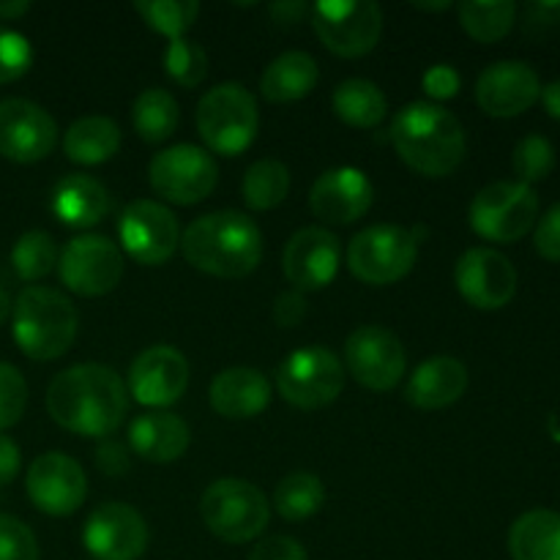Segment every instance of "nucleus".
<instances>
[{
    "instance_id": "1",
    "label": "nucleus",
    "mask_w": 560,
    "mask_h": 560,
    "mask_svg": "<svg viewBox=\"0 0 560 560\" xmlns=\"http://www.w3.org/2000/svg\"><path fill=\"white\" fill-rule=\"evenodd\" d=\"M126 408L129 397L124 377L104 364H77L49 383V416L74 435H113L124 424Z\"/></svg>"
},
{
    "instance_id": "2",
    "label": "nucleus",
    "mask_w": 560,
    "mask_h": 560,
    "mask_svg": "<svg viewBox=\"0 0 560 560\" xmlns=\"http://www.w3.org/2000/svg\"><path fill=\"white\" fill-rule=\"evenodd\" d=\"M180 252L197 271L241 279L260 266L262 235L246 213L217 211L195 219L180 235Z\"/></svg>"
},
{
    "instance_id": "3",
    "label": "nucleus",
    "mask_w": 560,
    "mask_h": 560,
    "mask_svg": "<svg viewBox=\"0 0 560 560\" xmlns=\"http://www.w3.org/2000/svg\"><path fill=\"white\" fill-rule=\"evenodd\" d=\"M392 142L399 159L427 178L454 173L465 159V131L454 113L435 102L405 104L392 120Z\"/></svg>"
},
{
    "instance_id": "4",
    "label": "nucleus",
    "mask_w": 560,
    "mask_h": 560,
    "mask_svg": "<svg viewBox=\"0 0 560 560\" xmlns=\"http://www.w3.org/2000/svg\"><path fill=\"white\" fill-rule=\"evenodd\" d=\"M11 326L16 348L27 359L55 361L74 345L80 315L63 293L33 284L16 295L11 306Z\"/></svg>"
},
{
    "instance_id": "5",
    "label": "nucleus",
    "mask_w": 560,
    "mask_h": 560,
    "mask_svg": "<svg viewBox=\"0 0 560 560\" xmlns=\"http://www.w3.org/2000/svg\"><path fill=\"white\" fill-rule=\"evenodd\" d=\"M260 113L257 102L238 82L211 88L197 104V131L213 153L238 156L255 142Z\"/></svg>"
},
{
    "instance_id": "6",
    "label": "nucleus",
    "mask_w": 560,
    "mask_h": 560,
    "mask_svg": "<svg viewBox=\"0 0 560 560\" xmlns=\"http://www.w3.org/2000/svg\"><path fill=\"white\" fill-rule=\"evenodd\" d=\"M202 523L228 545H246L266 530L271 506L262 490L246 479H219L202 492Z\"/></svg>"
},
{
    "instance_id": "7",
    "label": "nucleus",
    "mask_w": 560,
    "mask_h": 560,
    "mask_svg": "<svg viewBox=\"0 0 560 560\" xmlns=\"http://www.w3.org/2000/svg\"><path fill=\"white\" fill-rule=\"evenodd\" d=\"M470 228L495 244H514L534 230L539 219V195L520 180L485 186L470 202Z\"/></svg>"
},
{
    "instance_id": "8",
    "label": "nucleus",
    "mask_w": 560,
    "mask_h": 560,
    "mask_svg": "<svg viewBox=\"0 0 560 560\" xmlns=\"http://www.w3.org/2000/svg\"><path fill=\"white\" fill-rule=\"evenodd\" d=\"M312 25L328 52L364 58L383 33V11L372 0H320L312 5Z\"/></svg>"
},
{
    "instance_id": "9",
    "label": "nucleus",
    "mask_w": 560,
    "mask_h": 560,
    "mask_svg": "<svg viewBox=\"0 0 560 560\" xmlns=\"http://www.w3.org/2000/svg\"><path fill=\"white\" fill-rule=\"evenodd\" d=\"M416 255L419 246L413 233L394 224H375L350 241L348 268L361 282L383 288L408 277L416 266Z\"/></svg>"
},
{
    "instance_id": "10",
    "label": "nucleus",
    "mask_w": 560,
    "mask_h": 560,
    "mask_svg": "<svg viewBox=\"0 0 560 560\" xmlns=\"http://www.w3.org/2000/svg\"><path fill=\"white\" fill-rule=\"evenodd\" d=\"M277 386L284 402H290L293 408H326L342 394V361L328 348H320V345L299 348L279 364Z\"/></svg>"
},
{
    "instance_id": "11",
    "label": "nucleus",
    "mask_w": 560,
    "mask_h": 560,
    "mask_svg": "<svg viewBox=\"0 0 560 560\" xmlns=\"http://www.w3.org/2000/svg\"><path fill=\"white\" fill-rule=\"evenodd\" d=\"M153 191L175 206H197L206 200L219 180V167L206 148L173 145L159 151L148 167Z\"/></svg>"
},
{
    "instance_id": "12",
    "label": "nucleus",
    "mask_w": 560,
    "mask_h": 560,
    "mask_svg": "<svg viewBox=\"0 0 560 560\" xmlns=\"http://www.w3.org/2000/svg\"><path fill=\"white\" fill-rule=\"evenodd\" d=\"M58 271L71 293L98 299L113 293L124 279V252L104 235H80L63 246Z\"/></svg>"
},
{
    "instance_id": "13",
    "label": "nucleus",
    "mask_w": 560,
    "mask_h": 560,
    "mask_svg": "<svg viewBox=\"0 0 560 560\" xmlns=\"http://www.w3.org/2000/svg\"><path fill=\"white\" fill-rule=\"evenodd\" d=\"M120 246L140 266H162L180 244L178 219L167 206L137 200L126 206L118 222Z\"/></svg>"
},
{
    "instance_id": "14",
    "label": "nucleus",
    "mask_w": 560,
    "mask_h": 560,
    "mask_svg": "<svg viewBox=\"0 0 560 560\" xmlns=\"http://www.w3.org/2000/svg\"><path fill=\"white\" fill-rule=\"evenodd\" d=\"M348 372L372 392H388L405 375V348L394 331L383 326H361L345 342Z\"/></svg>"
},
{
    "instance_id": "15",
    "label": "nucleus",
    "mask_w": 560,
    "mask_h": 560,
    "mask_svg": "<svg viewBox=\"0 0 560 560\" xmlns=\"http://www.w3.org/2000/svg\"><path fill=\"white\" fill-rule=\"evenodd\" d=\"M27 498L38 512L49 517H69L85 503V470L69 454L47 452L33 459L25 479Z\"/></svg>"
},
{
    "instance_id": "16",
    "label": "nucleus",
    "mask_w": 560,
    "mask_h": 560,
    "mask_svg": "<svg viewBox=\"0 0 560 560\" xmlns=\"http://www.w3.org/2000/svg\"><path fill=\"white\" fill-rule=\"evenodd\" d=\"M58 145V126L52 115L27 98L0 102V156L16 164L47 159Z\"/></svg>"
},
{
    "instance_id": "17",
    "label": "nucleus",
    "mask_w": 560,
    "mask_h": 560,
    "mask_svg": "<svg viewBox=\"0 0 560 560\" xmlns=\"http://www.w3.org/2000/svg\"><path fill=\"white\" fill-rule=\"evenodd\" d=\"M454 284L470 306L481 312L503 310L517 293V271L498 249L476 246L457 260Z\"/></svg>"
},
{
    "instance_id": "18",
    "label": "nucleus",
    "mask_w": 560,
    "mask_h": 560,
    "mask_svg": "<svg viewBox=\"0 0 560 560\" xmlns=\"http://www.w3.org/2000/svg\"><path fill=\"white\" fill-rule=\"evenodd\" d=\"M148 525L126 503H104L88 517L82 541L96 560H137L148 550Z\"/></svg>"
},
{
    "instance_id": "19",
    "label": "nucleus",
    "mask_w": 560,
    "mask_h": 560,
    "mask_svg": "<svg viewBox=\"0 0 560 560\" xmlns=\"http://www.w3.org/2000/svg\"><path fill=\"white\" fill-rule=\"evenodd\" d=\"M189 386V361L173 345L142 350L129 370V394L145 408H170Z\"/></svg>"
},
{
    "instance_id": "20",
    "label": "nucleus",
    "mask_w": 560,
    "mask_h": 560,
    "mask_svg": "<svg viewBox=\"0 0 560 560\" xmlns=\"http://www.w3.org/2000/svg\"><path fill=\"white\" fill-rule=\"evenodd\" d=\"M541 96L539 74L523 60H498L476 82V104L490 118H517Z\"/></svg>"
},
{
    "instance_id": "21",
    "label": "nucleus",
    "mask_w": 560,
    "mask_h": 560,
    "mask_svg": "<svg viewBox=\"0 0 560 560\" xmlns=\"http://www.w3.org/2000/svg\"><path fill=\"white\" fill-rule=\"evenodd\" d=\"M339 257L342 246L337 235L323 228H304L284 246V277L299 293L328 288L339 271Z\"/></svg>"
},
{
    "instance_id": "22",
    "label": "nucleus",
    "mask_w": 560,
    "mask_h": 560,
    "mask_svg": "<svg viewBox=\"0 0 560 560\" xmlns=\"http://www.w3.org/2000/svg\"><path fill=\"white\" fill-rule=\"evenodd\" d=\"M370 178L359 167H334L315 180L310 208L328 224H353L372 208Z\"/></svg>"
},
{
    "instance_id": "23",
    "label": "nucleus",
    "mask_w": 560,
    "mask_h": 560,
    "mask_svg": "<svg viewBox=\"0 0 560 560\" xmlns=\"http://www.w3.org/2000/svg\"><path fill=\"white\" fill-rule=\"evenodd\" d=\"M271 402V386L266 375L252 366H230L211 383V408L222 419H255Z\"/></svg>"
},
{
    "instance_id": "24",
    "label": "nucleus",
    "mask_w": 560,
    "mask_h": 560,
    "mask_svg": "<svg viewBox=\"0 0 560 560\" xmlns=\"http://www.w3.org/2000/svg\"><path fill=\"white\" fill-rule=\"evenodd\" d=\"M468 388V370L452 355H438L416 366L405 399L421 410H443L457 402Z\"/></svg>"
},
{
    "instance_id": "25",
    "label": "nucleus",
    "mask_w": 560,
    "mask_h": 560,
    "mask_svg": "<svg viewBox=\"0 0 560 560\" xmlns=\"http://www.w3.org/2000/svg\"><path fill=\"white\" fill-rule=\"evenodd\" d=\"M189 441L191 435L184 419L164 413V410H151L131 421L129 427V446L135 448L137 457L156 465H167L184 457Z\"/></svg>"
},
{
    "instance_id": "26",
    "label": "nucleus",
    "mask_w": 560,
    "mask_h": 560,
    "mask_svg": "<svg viewBox=\"0 0 560 560\" xmlns=\"http://www.w3.org/2000/svg\"><path fill=\"white\" fill-rule=\"evenodd\" d=\"M52 211L66 228H93L109 211V191L91 175H66L52 191Z\"/></svg>"
},
{
    "instance_id": "27",
    "label": "nucleus",
    "mask_w": 560,
    "mask_h": 560,
    "mask_svg": "<svg viewBox=\"0 0 560 560\" xmlns=\"http://www.w3.org/2000/svg\"><path fill=\"white\" fill-rule=\"evenodd\" d=\"M317 77H320V69L312 55L284 52L262 71L260 93L273 104L299 102V98L310 96L312 88L317 85Z\"/></svg>"
},
{
    "instance_id": "28",
    "label": "nucleus",
    "mask_w": 560,
    "mask_h": 560,
    "mask_svg": "<svg viewBox=\"0 0 560 560\" xmlns=\"http://www.w3.org/2000/svg\"><path fill=\"white\" fill-rule=\"evenodd\" d=\"M509 552L514 560H560V514L534 509L514 520Z\"/></svg>"
},
{
    "instance_id": "29",
    "label": "nucleus",
    "mask_w": 560,
    "mask_h": 560,
    "mask_svg": "<svg viewBox=\"0 0 560 560\" xmlns=\"http://www.w3.org/2000/svg\"><path fill=\"white\" fill-rule=\"evenodd\" d=\"M120 129L115 120L104 115H88V118L74 120L63 135V153L74 164H104L118 153Z\"/></svg>"
},
{
    "instance_id": "30",
    "label": "nucleus",
    "mask_w": 560,
    "mask_h": 560,
    "mask_svg": "<svg viewBox=\"0 0 560 560\" xmlns=\"http://www.w3.org/2000/svg\"><path fill=\"white\" fill-rule=\"evenodd\" d=\"M334 113L353 129H375L386 120L388 102L381 88L370 80H345L334 91Z\"/></svg>"
},
{
    "instance_id": "31",
    "label": "nucleus",
    "mask_w": 560,
    "mask_h": 560,
    "mask_svg": "<svg viewBox=\"0 0 560 560\" xmlns=\"http://www.w3.org/2000/svg\"><path fill=\"white\" fill-rule=\"evenodd\" d=\"M178 102L170 96L162 88H148L137 96L135 107H131V120H135V131L140 135L142 142H159L170 140L178 129Z\"/></svg>"
},
{
    "instance_id": "32",
    "label": "nucleus",
    "mask_w": 560,
    "mask_h": 560,
    "mask_svg": "<svg viewBox=\"0 0 560 560\" xmlns=\"http://www.w3.org/2000/svg\"><path fill=\"white\" fill-rule=\"evenodd\" d=\"M459 25L470 38L481 44H495L514 27L517 5L512 0H465L457 5Z\"/></svg>"
},
{
    "instance_id": "33",
    "label": "nucleus",
    "mask_w": 560,
    "mask_h": 560,
    "mask_svg": "<svg viewBox=\"0 0 560 560\" xmlns=\"http://www.w3.org/2000/svg\"><path fill=\"white\" fill-rule=\"evenodd\" d=\"M323 503H326V487L315 474H306V470L284 476L273 490V509L290 523L312 517Z\"/></svg>"
},
{
    "instance_id": "34",
    "label": "nucleus",
    "mask_w": 560,
    "mask_h": 560,
    "mask_svg": "<svg viewBox=\"0 0 560 560\" xmlns=\"http://www.w3.org/2000/svg\"><path fill=\"white\" fill-rule=\"evenodd\" d=\"M290 191V173L277 159L255 162L244 175V202L252 211H271L282 206Z\"/></svg>"
},
{
    "instance_id": "35",
    "label": "nucleus",
    "mask_w": 560,
    "mask_h": 560,
    "mask_svg": "<svg viewBox=\"0 0 560 560\" xmlns=\"http://www.w3.org/2000/svg\"><path fill=\"white\" fill-rule=\"evenodd\" d=\"M60 260L58 244L49 233L44 230H27L25 235H20V241L11 249V266H14L16 277L25 279V282H38V279L47 277Z\"/></svg>"
},
{
    "instance_id": "36",
    "label": "nucleus",
    "mask_w": 560,
    "mask_h": 560,
    "mask_svg": "<svg viewBox=\"0 0 560 560\" xmlns=\"http://www.w3.org/2000/svg\"><path fill=\"white\" fill-rule=\"evenodd\" d=\"M135 9L148 27L162 33L170 42L184 38V33L195 25L197 14H200L197 0H140Z\"/></svg>"
},
{
    "instance_id": "37",
    "label": "nucleus",
    "mask_w": 560,
    "mask_h": 560,
    "mask_svg": "<svg viewBox=\"0 0 560 560\" xmlns=\"http://www.w3.org/2000/svg\"><path fill=\"white\" fill-rule=\"evenodd\" d=\"M164 71L180 88H197L208 74L206 49L189 38H175L164 49Z\"/></svg>"
},
{
    "instance_id": "38",
    "label": "nucleus",
    "mask_w": 560,
    "mask_h": 560,
    "mask_svg": "<svg viewBox=\"0 0 560 560\" xmlns=\"http://www.w3.org/2000/svg\"><path fill=\"white\" fill-rule=\"evenodd\" d=\"M514 173H517L520 184L530 186L545 180L547 175L556 167V148L547 137L541 135H528L525 140H520V145L514 148Z\"/></svg>"
},
{
    "instance_id": "39",
    "label": "nucleus",
    "mask_w": 560,
    "mask_h": 560,
    "mask_svg": "<svg viewBox=\"0 0 560 560\" xmlns=\"http://www.w3.org/2000/svg\"><path fill=\"white\" fill-rule=\"evenodd\" d=\"M27 408V383L14 364L0 361V435L20 424Z\"/></svg>"
},
{
    "instance_id": "40",
    "label": "nucleus",
    "mask_w": 560,
    "mask_h": 560,
    "mask_svg": "<svg viewBox=\"0 0 560 560\" xmlns=\"http://www.w3.org/2000/svg\"><path fill=\"white\" fill-rule=\"evenodd\" d=\"M33 63V47L22 33L0 25V85L20 80Z\"/></svg>"
},
{
    "instance_id": "41",
    "label": "nucleus",
    "mask_w": 560,
    "mask_h": 560,
    "mask_svg": "<svg viewBox=\"0 0 560 560\" xmlns=\"http://www.w3.org/2000/svg\"><path fill=\"white\" fill-rule=\"evenodd\" d=\"M0 560H38L36 536L11 514H0Z\"/></svg>"
},
{
    "instance_id": "42",
    "label": "nucleus",
    "mask_w": 560,
    "mask_h": 560,
    "mask_svg": "<svg viewBox=\"0 0 560 560\" xmlns=\"http://www.w3.org/2000/svg\"><path fill=\"white\" fill-rule=\"evenodd\" d=\"M534 246L545 260L560 262V202L539 219L534 233Z\"/></svg>"
},
{
    "instance_id": "43",
    "label": "nucleus",
    "mask_w": 560,
    "mask_h": 560,
    "mask_svg": "<svg viewBox=\"0 0 560 560\" xmlns=\"http://www.w3.org/2000/svg\"><path fill=\"white\" fill-rule=\"evenodd\" d=\"M249 560H306V550L293 536H271L252 550Z\"/></svg>"
},
{
    "instance_id": "44",
    "label": "nucleus",
    "mask_w": 560,
    "mask_h": 560,
    "mask_svg": "<svg viewBox=\"0 0 560 560\" xmlns=\"http://www.w3.org/2000/svg\"><path fill=\"white\" fill-rule=\"evenodd\" d=\"M421 85H424L427 96L438 98V102H446V98L457 96L459 93V74L446 63L432 66V69L424 74V82H421Z\"/></svg>"
},
{
    "instance_id": "45",
    "label": "nucleus",
    "mask_w": 560,
    "mask_h": 560,
    "mask_svg": "<svg viewBox=\"0 0 560 560\" xmlns=\"http://www.w3.org/2000/svg\"><path fill=\"white\" fill-rule=\"evenodd\" d=\"M306 317V299L299 290H288L277 299L273 304V320H277L279 328H293L299 326Z\"/></svg>"
},
{
    "instance_id": "46",
    "label": "nucleus",
    "mask_w": 560,
    "mask_h": 560,
    "mask_svg": "<svg viewBox=\"0 0 560 560\" xmlns=\"http://www.w3.org/2000/svg\"><path fill=\"white\" fill-rule=\"evenodd\" d=\"M22 465V452L9 435H0V487L11 485L20 474Z\"/></svg>"
},
{
    "instance_id": "47",
    "label": "nucleus",
    "mask_w": 560,
    "mask_h": 560,
    "mask_svg": "<svg viewBox=\"0 0 560 560\" xmlns=\"http://www.w3.org/2000/svg\"><path fill=\"white\" fill-rule=\"evenodd\" d=\"M98 468L104 474H124L129 468L124 448L115 446V443H104V448H98Z\"/></svg>"
},
{
    "instance_id": "48",
    "label": "nucleus",
    "mask_w": 560,
    "mask_h": 560,
    "mask_svg": "<svg viewBox=\"0 0 560 560\" xmlns=\"http://www.w3.org/2000/svg\"><path fill=\"white\" fill-rule=\"evenodd\" d=\"M539 98H541V104H545L547 115H550V118L560 120V80L550 82V85L541 88V96Z\"/></svg>"
},
{
    "instance_id": "49",
    "label": "nucleus",
    "mask_w": 560,
    "mask_h": 560,
    "mask_svg": "<svg viewBox=\"0 0 560 560\" xmlns=\"http://www.w3.org/2000/svg\"><path fill=\"white\" fill-rule=\"evenodd\" d=\"M31 11V3L27 0H11V3H0V20H20L22 14Z\"/></svg>"
},
{
    "instance_id": "50",
    "label": "nucleus",
    "mask_w": 560,
    "mask_h": 560,
    "mask_svg": "<svg viewBox=\"0 0 560 560\" xmlns=\"http://www.w3.org/2000/svg\"><path fill=\"white\" fill-rule=\"evenodd\" d=\"M271 11L279 22L290 25V22H295V14H304V3H279Z\"/></svg>"
},
{
    "instance_id": "51",
    "label": "nucleus",
    "mask_w": 560,
    "mask_h": 560,
    "mask_svg": "<svg viewBox=\"0 0 560 560\" xmlns=\"http://www.w3.org/2000/svg\"><path fill=\"white\" fill-rule=\"evenodd\" d=\"M11 295L5 293V288H0V326H3L5 320H9V315H11Z\"/></svg>"
},
{
    "instance_id": "52",
    "label": "nucleus",
    "mask_w": 560,
    "mask_h": 560,
    "mask_svg": "<svg viewBox=\"0 0 560 560\" xmlns=\"http://www.w3.org/2000/svg\"><path fill=\"white\" fill-rule=\"evenodd\" d=\"M416 9H424V11H443V9H452V3H416Z\"/></svg>"
}]
</instances>
